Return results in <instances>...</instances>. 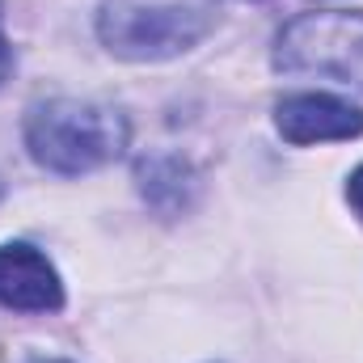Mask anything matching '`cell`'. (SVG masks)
<instances>
[{"mask_svg":"<svg viewBox=\"0 0 363 363\" xmlns=\"http://www.w3.org/2000/svg\"><path fill=\"white\" fill-rule=\"evenodd\" d=\"M274 127L296 148L325 140H355L363 131V110L334 93H291L274 106Z\"/></svg>","mask_w":363,"mask_h":363,"instance_id":"cell-4","label":"cell"},{"mask_svg":"<svg viewBox=\"0 0 363 363\" xmlns=\"http://www.w3.org/2000/svg\"><path fill=\"white\" fill-rule=\"evenodd\" d=\"M0 304L17 313L64 308V283L34 245H0Z\"/></svg>","mask_w":363,"mask_h":363,"instance_id":"cell-5","label":"cell"},{"mask_svg":"<svg viewBox=\"0 0 363 363\" xmlns=\"http://www.w3.org/2000/svg\"><path fill=\"white\" fill-rule=\"evenodd\" d=\"M0 17H4V4H0ZM9 72H13V47H9V38H4V26H0V85L9 81Z\"/></svg>","mask_w":363,"mask_h":363,"instance_id":"cell-7","label":"cell"},{"mask_svg":"<svg viewBox=\"0 0 363 363\" xmlns=\"http://www.w3.org/2000/svg\"><path fill=\"white\" fill-rule=\"evenodd\" d=\"M135 182H140V194L148 199V207H157L161 216L186 211L190 199H194V190H199L194 169L182 157H148V161H140Z\"/></svg>","mask_w":363,"mask_h":363,"instance_id":"cell-6","label":"cell"},{"mask_svg":"<svg viewBox=\"0 0 363 363\" xmlns=\"http://www.w3.org/2000/svg\"><path fill=\"white\" fill-rule=\"evenodd\" d=\"M347 199H351V207H355V211L363 216V165L355 169V174H351V186H347Z\"/></svg>","mask_w":363,"mask_h":363,"instance_id":"cell-8","label":"cell"},{"mask_svg":"<svg viewBox=\"0 0 363 363\" xmlns=\"http://www.w3.org/2000/svg\"><path fill=\"white\" fill-rule=\"evenodd\" d=\"M127 118L114 106L81 101V97H55L34 106L26 118V148L30 157L64 178L89 174L123 157L127 148Z\"/></svg>","mask_w":363,"mask_h":363,"instance_id":"cell-1","label":"cell"},{"mask_svg":"<svg viewBox=\"0 0 363 363\" xmlns=\"http://www.w3.org/2000/svg\"><path fill=\"white\" fill-rule=\"evenodd\" d=\"M274 68L363 89V13H304L283 26Z\"/></svg>","mask_w":363,"mask_h":363,"instance_id":"cell-3","label":"cell"},{"mask_svg":"<svg viewBox=\"0 0 363 363\" xmlns=\"http://www.w3.org/2000/svg\"><path fill=\"white\" fill-rule=\"evenodd\" d=\"M211 17L203 9H182V4H140V0H110L97 17L101 43L118 60L135 64H157L190 51L207 34Z\"/></svg>","mask_w":363,"mask_h":363,"instance_id":"cell-2","label":"cell"},{"mask_svg":"<svg viewBox=\"0 0 363 363\" xmlns=\"http://www.w3.org/2000/svg\"><path fill=\"white\" fill-rule=\"evenodd\" d=\"M38 363H64V359H38Z\"/></svg>","mask_w":363,"mask_h":363,"instance_id":"cell-9","label":"cell"}]
</instances>
